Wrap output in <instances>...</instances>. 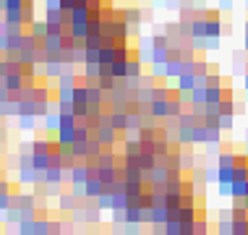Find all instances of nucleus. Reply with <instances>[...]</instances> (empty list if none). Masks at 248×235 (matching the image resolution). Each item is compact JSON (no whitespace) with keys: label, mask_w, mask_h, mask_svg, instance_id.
<instances>
[{"label":"nucleus","mask_w":248,"mask_h":235,"mask_svg":"<svg viewBox=\"0 0 248 235\" xmlns=\"http://www.w3.org/2000/svg\"><path fill=\"white\" fill-rule=\"evenodd\" d=\"M99 71H102V65L99 63H84V78H99Z\"/></svg>","instance_id":"nucleus-31"},{"label":"nucleus","mask_w":248,"mask_h":235,"mask_svg":"<svg viewBox=\"0 0 248 235\" xmlns=\"http://www.w3.org/2000/svg\"><path fill=\"white\" fill-rule=\"evenodd\" d=\"M193 162H196V159H193V154L191 152H183V170H193V167H196Z\"/></svg>","instance_id":"nucleus-37"},{"label":"nucleus","mask_w":248,"mask_h":235,"mask_svg":"<svg viewBox=\"0 0 248 235\" xmlns=\"http://www.w3.org/2000/svg\"><path fill=\"white\" fill-rule=\"evenodd\" d=\"M73 5H76V0H60V8L63 11H73Z\"/></svg>","instance_id":"nucleus-41"},{"label":"nucleus","mask_w":248,"mask_h":235,"mask_svg":"<svg viewBox=\"0 0 248 235\" xmlns=\"http://www.w3.org/2000/svg\"><path fill=\"white\" fill-rule=\"evenodd\" d=\"M165 235H183V222H180V219H167Z\"/></svg>","instance_id":"nucleus-28"},{"label":"nucleus","mask_w":248,"mask_h":235,"mask_svg":"<svg viewBox=\"0 0 248 235\" xmlns=\"http://www.w3.org/2000/svg\"><path fill=\"white\" fill-rule=\"evenodd\" d=\"M0 16H3V13H0Z\"/></svg>","instance_id":"nucleus-52"},{"label":"nucleus","mask_w":248,"mask_h":235,"mask_svg":"<svg viewBox=\"0 0 248 235\" xmlns=\"http://www.w3.org/2000/svg\"><path fill=\"white\" fill-rule=\"evenodd\" d=\"M42 120H45V123H42V125H45V131H47L50 136H52V133H55V131L60 128V112H58V110H50V112H47V115H45Z\"/></svg>","instance_id":"nucleus-14"},{"label":"nucleus","mask_w":248,"mask_h":235,"mask_svg":"<svg viewBox=\"0 0 248 235\" xmlns=\"http://www.w3.org/2000/svg\"><path fill=\"white\" fill-rule=\"evenodd\" d=\"M219 8H222V11L227 8V11H230V8H232V0H219Z\"/></svg>","instance_id":"nucleus-47"},{"label":"nucleus","mask_w":248,"mask_h":235,"mask_svg":"<svg viewBox=\"0 0 248 235\" xmlns=\"http://www.w3.org/2000/svg\"><path fill=\"white\" fill-rule=\"evenodd\" d=\"M24 47V34H8V52H18Z\"/></svg>","instance_id":"nucleus-33"},{"label":"nucleus","mask_w":248,"mask_h":235,"mask_svg":"<svg viewBox=\"0 0 248 235\" xmlns=\"http://www.w3.org/2000/svg\"><path fill=\"white\" fill-rule=\"evenodd\" d=\"M65 180H71V170H65V167H55V165H50L47 170H45V183L63 186Z\"/></svg>","instance_id":"nucleus-2"},{"label":"nucleus","mask_w":248,"mask_h":235,"mask_svg":"<svg viewBox=\"0 0 248 235\" xmlns=\"http://www.w3.org/2000/svg\"><path fill=\"white\" fill-rule=\"evenodd\" d=\"M71 193H73L78 201H84V199H86V183H71Z\"/></svg>","instance_id":"nucleus-35"},{"label":"nucleus","mask_w":248,"mask_h":235,"mask_svg":"<svg viewBox=\"0 0 248 235\" xmlns=\"http://www.w3.org/2000/svg\"><path fill=\"white\" fill-rule=\"evenodd\" d=\"M76 206H78V199L73 196L71 191H60L58 193V209L60 212H73Z\"/></svg>","instance_id":"nucleus-10"},{"label":"nucleus","mask_w":248,"mask_h":235,"mask_svg":"<svg viewBox=\"0 0 248 235\" xmlns=\"http://www.w3.org/2000/svg\"><path fill=\"white\" fill-rule=\"evenodd\" d=\"M125 63H128V60H112V63H110V73L115 78H125Z\"/></svg>","instance_id":"nucleus-29"},{"label":"nucleus","mask_w":248,"mask_h":235,"mask_svg":"<svg viewBox=\"0 0 248 235\" xmlns=\"http://www.w3.org/2000/svg\"><path fill=\"white\" fill-rule=\"evenodd\" d=\"M18 235H50V219L45 214H37L34 219L18 222Z\"/></svg>","instance_id":"nucleus-1"},{"label":"nucleus","mask_w":248,"mask_h":235,"mask_svg":"<svg viewBox=\"0 0 248 235\" xmlns=\"http://www.w3.org/2000/svg\"><path fill=\"white\" fill-rule=\"evenodd\" d=\"M29 149H31V154L52 152V136L50 139H34V141H29Z\"/></svg>","instance_id":"nucleus-19"},{"label":"nucleus","mask_w":248,"mask_h":235,"mask_svg":"<svg viewBox=\"0 0 248 235\" xmlns=\"http://www.w3.org/2000/svg\"><path fill=\"white\" fill-rule=\"evenodd\" d=\"M248 193V180H235L232 183V199H246Z\"/></svg>","instance_id":"nucleus-30"},{"label":"nucleus","mask_w":248,"mask_h":235,"mask_svg":"<svg viewBox=\"0 0 248 235\" xmlns=\"http://www.w3.org/2000/svg\"><path fill=\"white\" fill-rule=\"evenodd\" d=\"M24 0H5V8H21Z\"/></svg>","instance_id":"nucleus-42"},{"label":"nucleus","mask_w":248,"mask_h":235,"mask_svg":"<svg viewBox=\"0 0 248 235\" xmlns=\"http://www.w3.org/2000/svg\"><path fill=\"white\" fill-rule=\"evenodd\" d=\"M110 123L118 133L125 136V131H128V112H110Z\"/></svg>","instance_id":"nucleus-12"},{"label":"nucleus","mask_w":248,"mask_h":235,"mask_svg":"<svg viewBox=\"0 0 248 235\" xmlns=\"http://www.w3.org/2000/svg\"><path fill=\"white\" fill-rule=\"evenodd\" d=\"M246 37H248V21H246Z\"/></svg>","instance_id":"nucleus-50"},{"label":"nucleus","mask_w":248,"mask_h":235,"mask_svg":"<svg viewBox=\"0 0 248 235\" xmlns=\"http://www.w3.org/2000/svg\"><path fill=\"white\" fill-rule=\"evenodd\" d=\"M217 125H219L222 131H232V125H235V112H219Z\"/></svg>","instance_id":"nucleus-25"},{"label":"nucleus","mask_w":248,"mask_h":235,"mask_svg":"<svg viewBox=\"0 0 248 235\" xmlns=\"http://www.w3.org/2000/svg\"><path fill=\"white\" fill-rule=\"evenodd\" d=\"M235 154H238V152H225V149H219V154H217V167L235 165Z\"/></svg>","instance_id":"nucleus-27"},{"label":"nucleus","mask_w":248,"mask_h":235,"mask_svg":"<svg viewBox=\"0 0 248 235\" xmlns=\"http://www.w3.org/2000/svg\"><path fill=\"white\" fill-rule=\"evenodd\" d=\"M31 167H37V170H47L50 167V152L31 154Z\"/></svg>","instance_id":"nucleus-23"},{"label":"nucleus","mask_w":248,"mask_h":235,"mask_svg":"<svg viewBox=\"0 0 248 235\" xmlns=\"http://www.w3.org/2000/svg\"><path fill=\"white\" fill-rule=\"evenodd\" d=\"M45 8H60V0H45Z\"/></svg>","instance_id":"nucleus-44"},{"label":"nucleus","mask_w":248,"mask_h":235,"mask_svg":"<svg viewBox=\"0 0 248 235\" xmlns=\"http://www.w3.org/2000/svg\"><path fill=\"white\" fill-rule=\"evenodd\" d=\"M8 52V34H0V55Z\"/></svg>","instance_id":"nucleus-40"},{"label":"nucleus","mask_w":248,"mask_h":235,"mask_svg":"<svg viewBox=\"0 0 248 235\" xmlns=\"http://www.w3.org/2000/svg\"><path fill=\"white\" fill-rule=\"evenodd\" d=\"M37 123H39V115H18V131H37Z\"/></svg>","instance_id":"nucleus-18"},{"label":"nucleus","mask_w":248,"mask_h":235,"mask_svg":"<svg viewBox=\"0 0 248 235\" xmlns=\"http://www.w3.org/2000/svg\"><path fill=\"white\" fill-rule=\"evenodd\" d=\"M217 183H227V186L235 183V165L217 167Z\"/></svg>","instance_id":"nucleus-15"},{"label":"nucleus","mask_w":248,"mask_h":235,"mask_svg":"<svg viewBox=\"0 0 248 235\" xmlns=\"http://www.w3.org/2000/svg\"><path fill=\"white\" fill-rule=\"evenodd\" d=\"M102 191H105V186H102V180H99L97 175H92L89 180H86V199H92V201H94V199H97Z\"/></svg>","instance_id":"nucleus-13"},{"label":"nucleus","mask_w":248,"mask_h":235,"mask_svg":"<svg viewBox=\"0 0 248 235\" xmlns=\"http://www.w3.org/2000/svg\"><path fill=\"white\" fill-rule=\"evenodd\" d=\"M128 206H131L128 191H115L112 193V209H128Z\"/></svg>","instance_id":"nucleus-17"},{"label":"nucleus","mask_w":248,"mask_h":235,"mask_svg":"<svg viewBox=\"0 0 248 235\" xmlns=\"http://www.w3.org/2000/svg\"><path fill=\"white\" fill-rule=\"evenodd\" d=\"M34 3H37V0H24V5H21V16H24V24H26V26H29V24L37 18Z\"/></svg>","instance_id":"nucleus-21"},{"label":"nucleus","mask_w":248,"mask_h":235,"mask_svg":"<svg viewBox=\"0 0 248 235\" xmlns=\"http://www.w3.org/2000/svg\"><path fill=\"white\" fill-rule=\"evenodd\" d=\"M172 149H175V146L170 144V139H167L165 133L159 131V136L154 139V154H157V159H165V157H167V154H170Z\"/></svg>","instance_id":"nucleus-7"},{"label":"nucleus","mask_w":248,"mask_h":235,"mask_svg":"<svg viewBox=\"0 0 248 235\" xmlns=\"http://www.w3.org/2000/svg\"><path fill=\"white\" fill-rule=\"evenodd\" d=\"M0 34H8V21L3 16H0Z\"/></svg>","instance_id":"nucleus-43"},{"label":"nucleus","mask_w":248,"mask_h":235,"mask_svg":"<svg viewBox=\"0 0 248 235\" xmlns=\"http://www.w3.org/2000/svg\"><path fill=\"white\" fill-rule=\"evenodd\" d=\"M26 29H29L34 37H39V39H45V37H47V31H50V29H47V21H45V18H34V21L26 26Z\"/></svg>","instance_id":"nucleus-16"},{"label":"nucleus","mask_w":248,"mask_h":235,"mask_svg":"<svg viewBox=\"0 0 248 235\" xmlns=\"http://www.w3.org/2000/svg\"><path fill=\"white\" fill-rule=\"evenodd\" d=\"M86 180H89V165H86V159H78L71 167V183H86Z\"/></svg>","instance_id":"nucleus-6"},{"label":"nucleus","mask_w":248,"mask_h":235,"mask_svg":"<svg viewBox=\"0 0 248 235\" xmlns=\"http://www.w3.org/2000/svg\"><path fill=\"white\" fill-rule=\"evenodd\" d=\"M217 233H219V235H232V217H219Z\"/></svg>","instance_id":"nucleus-32"},{"label":"nucleus","mask_w":248,"mask_h":235,"mask_svg":"<svg viewBox=\"0 0 248 235\" xmlns=\"http://www.w3.org/2000/svg\"><path fill=\"white\" fill-rule=\"evenodd\" d=\"M123 18L131 24L133 31H136V26L141 24V21H146V18H144V11L139 8V5H125V8H123Z\"/></svg>","instance_id":"nucleus-5"},{"label":"nucleus","mask_w":248,"mask_h":235,"mask_svg":"<svg viewBox=\"0 0 248 235\" xmlns=\"http://www.w3.org/2000/svg\"><path fill=\"white\" fill-rule=\"evenodd\" d=\"M209 233H212L209 219H206V217H201V212H199L196 222H193V235H209Z\"/></svg>","instance_id":"nucleus-24"},{"label":"nucleus","mask_w":248,"mask_h":235,"mask_svg":"<svg viewBox=\"0 0 248 235\" xmlns=\"http://www.w3.org/2000/svg\"><path fill=\"white\" fill-rule=\"evenodd\" d=\"M149 112L157 120H165L167 112H170V97H154L152 105H149Z\"/></svg>","instance_id":"nucleus-4"},{"label":"nucleus","mask_w":248,"mask_h":235,"mask_svg":"<svg viewBox=\"0 0 248 235\" xmlns=\"http://www.w3.org/2000/svg\"><path fill=\"white\" fill-rule=\"evenodd\" d=\"M246 141H248V131H246Z\"/></svg>","instance_id":"nucleus-51"},{"label":"nucleus","mask_w":248,"mask_h":235,"mask_svg":"<svg viewBox=\"0 0 248 235\" xmlns=\"http://www.w3.org/2000/svg\"><path fill=\"white\" fill-rule=\"evenodd\" d=\"M11 206V191H0V212H5Z\"/></svg>","instance_id":"nucleus-36"},{"label":"nucleus","mask_w":248,"mask_h":235,"mask_svg":"<svg viewBox=\"0 0 248 235\" xmlns=\"http://www.w3.org/2000/svg\"><path fill=\"white\" fill-rule=\"evenodd\" d=\"M170 219V209L167 206H152V225H165Z\"/></svg>","instance_id":"nucleus-20"},{"label":"nucleus","mask_w":248,"mask_h":235,"mask_svg":"<svg viewBox=\"0 0 248 235\" xmlns=\"http://www.w3.org/2000/svg\"><path fill=\"white\" fill-rule=\"evenodd\" d=\"M68 222H63V219H50V235H60V233H68Z\"/></svg>","instance_id":"nucleus-34"},{"label":"nucleus","mask_w":248,"mask_h":235,"mask_svg":"<svg viewBox=\"0 0 248 235\" xmlns=\"http://www.w3.org/2000/svg\"><path fill=\"white\" fill-rule=\"evenodd\" d=\"M243 86H246V92H248V71H246V78H243Z\"/></svg>","instance_id":"nucleus-49"},{"label":"nucleus","mask_w":248,"mask_h":235,"mask_svg":"<svg viewBox=\"0 0 248 235\" xmlns=\"http://www.w3.org/2000/svg\"><path fill=\"white\" fill-rule=\"evenodd\" d=\"M112 60H115V45H102L99 47V63L110 65Z\"/></svg>","instance_id":"nucleus-22"},{"label":"nucleus","mask_w":248,"mask_h":235,"mask_svg":"<svg viewBox=\"0 0 248 235\" xmlns=\"http://www.w3.org/2000/svg\"><path fill=\"white\" fill-rule=\"evenodd\" d=\"M175 86H178V92H183V94H191L193 89H196V84H199V76L193 71H183L180 76L175 78Z\"/></svg>","instance_id":"nucleus-3"},{"label":"nucleus","mask_w":248,"mask_h":235,"mask_svg":"<svg viewBox=\"0 0 248 235\" xmlns=\"http://www.w3.org/2000/svg\"><path fill=\"white\" fill-rule=\"evenodd\" d=\"M86 47H102V34H89L86 37Z\"/></svg>","instance_id":"nucleus-38"},{"label":"nucleus","mask_w":248,"mask_h":235,"mask_svg":"<svg viewBox=\"0 0 248 235\" xmlns=\"http://www.w3.org/2000/svg\"><path fill=\"white\" fill-rule=\"evenodd\" d=\"M3 84L8 86L11 94H13V92H21V89H24V73H21V71H11L8 76L3 78Z\"/></svg>","instance_id":"nucleus-11"},{"label":"nucleus","mask_w":248,"mask_h":235,"mask_svg":"<svg viewBox=\"0 0 248 235\" xmlns=\"http://www.w3.org/2000/svg\"><path fill=\"white\" fill-rule=\"evenodd\" d=\"M11 99V92H8V86L3 84V78H0V102H8Z\"/></svg>","instance_id":"nucleus-39"},{"label":"nucleus","mask_w":248,"mask_h":235,"mask_svg":"<svg viewBox=\"0 0 248 235\" xmlns=\"http://www.w3.org/2000/svg\"><path fill=\"white\" fill-rule=\"evenodd\" d=\"M0 191H11V186L5 183V180H0Z\"/></svg>","instance_id":"nucleus-48"},{"label":"nucleus","mask_w":248,"mask_h":235,"mask_svg":"<svg viewBox=\"0 0 248 235\" xmlns=\"http://www.w3.org/2000/svg\"><path fill=\"white\" fill-rule=\"evenodd\" d=\"M71 152H73L76 159H86V154H89V141H73Z\"/></svg>","instance_id":"nucleus-26"},{"label":"nucleus","mask_w":248,"mask_h":235,"mask_svg":"<svg viewBox=\"0 0 248 235\" xmlns=\"http://www.w3.org/2000/svg\"><path fill=\"white\" fill-rule=\"evenodd\" d=\"M5 139H8V131H5V125L0 123V144H5Z\"/></svg>","instance_id":"nucleus-45"},{"label":"nucleus","mask_w":248,"mask_h":235,"mask_svg":"<svg viewBox=\"0 0 248 235\" xmlns=\"http://www.w3.org/2000/svg\"><path fill=\"white\" fill-rule=\"evenodd\" d=\"M152 233L154 235H165V225H152Z\"/></svg>","instance_id":"nucleus-46"},{"label":"nucleus","mask_w":248,"mask_h":235,"mask_svg":"<svg viewBox=\"0 0 248 235\" xmlns=\"http://www.w3.org/2000/svg\"><path fill=\"white\" fill-rule=\"evenodd\" d=\"M183 71H186L183 58H170V60L165 63V81H167V78H178Z\"/></svg>","instance_id":"nucleus-9"},{"label":"nucleus","mask_w":248,"mask_h":235,"mask_svg":"<svg viewBox=\"0 0 248 235\" xmlns=\"http://www.w3.org/2000/svg\"><path fill=\"white\" fill-rule=\"evenodd\" d=\"M76 125H60V128L52 133V139H55L58 144H73V141H76Z\"/></svg>","instance_id":"nucleus-8"}]
</instances>
